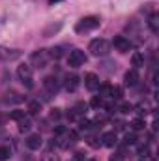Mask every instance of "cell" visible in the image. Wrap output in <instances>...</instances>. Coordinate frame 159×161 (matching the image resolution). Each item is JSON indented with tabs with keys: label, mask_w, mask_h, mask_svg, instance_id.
<instances>
[{
	"label": "cell",
	"mask_w": 159,
	"mask_h": 161,
	"mask_svg": "<svg viewBox=\"0 0 159 161\" xmlns=\"http://www.w3.org/2000/svg\"><path fill=\"white\" fill-rule=\"evenodd\" d=\"M114 129H116V131H122V129H125V122L114 120Z\"/></svg>",
	"instance_id": "obj_31"
},
{
	"label": "cell",
	"mask_w": 159,
	"mask_h": 161,
	"mask_svg": "<svg viewBox=\"0 0 159 161\" xmlns=\"http://www.w3.org/2000/svg\"><path fill=\"white\" fill-rule=\"evenodd\" d=\"M88 161H96V159H88Z\"/></svg>",
	"instance_id": "obj_39"
},
{
	"label": "cell",
	"mask_w": 159,
	"mask_h": 161,
	"mask_svg": "<svg viewBox=\"0 0 159 161\" xmlns=\"http://www.w3.org/2000/svg\"><path fill=\"white\" fill-rule=\"evenodd\" d=\"M60 116H62V113H60V109H52V111H51V118H52V120H58Z\"/></svg>",
	"instance_id": "obj_32"
},
{
	"label": "cell",
	"mask_w": 159,
	"mask_h": 161,
	"mask_svg": "<svg viewBox=\"0 0 159 161\" xmlns=\"http://www.w3.org/2000/svg\"><path fill=\"white\" fill-rule=\"evenodd\" d=\"M9 156H11V150L8 146H0V161L9 159Z\"/></svg>",
	"instance_id": "obj_25"
},
{
	"label": "cell",
	"mask_w": 159,
	"mask_h": 161,
	"mask_svg": "<svg viewBox=\"0 0 159 161\" xmlns=\"http://www.w3.org/2000/svg\"><path fill=\"white\" fill-rule=\"evenodd\" d=\"M135 142H137V135H135V133H125L123 144H125V146H131V144H135Z\"/></svg>",
	"instance_id": "obj_24"
},
{
	"label": "cell",
	"mask_w": 159,
	"mask_h": 161,
	"mask_svg": "<svg viewBox=\"0 0 159 161\" xmlns=\"http://www.w3.org/2000/svg\"><path fill=\"white\" fill-rule=\"evenodd\" d=\"M139 79H140V77H139V71H137L135 68H133V69H129V71L123 75V82H125L127 86H135V84L139 82Z\"/></svg>",
	"instance_id": "obj_13"
},
{
	"label": "cell",
	"mask_w": 159,
	"mask_h": 161,
	"mask_svg": "<svg viewBox=\"0 0 159 161\" xmlns=\"http://www.w3.org/2000/svg\"><path fill=\"white\" fill-rule=\"evenodd\" d=\"M45 161H60V159H58L56 156H47V159H45Z\"/></svg>",
	"instance_id": "obj_37"
},
{
	"label": "cell",
	"mask_w": 159,
	"mask_h": 161,
	"mask_svg": "<svg viewBox=\"0 0 159 161\" xmlns=\"http://www.w3.org/2000/svg\"><path fill=\"white\" fill-rule=\"evenodd\" d=\"M60 30H62V23H56V25H49V26H45V28H43V38H51V36L58 34Z\"/></svg>",
	"instance_id": "obj_14"
},
{
	"label": "cell",
	"mask_w": 159,
	"mask_h": 161,
	"mask_svg": "<svg viewBox=\"0 0 159 161\" xmlns=\"http://www.w3.org/2000/svg\"><path fill=\"white\" fill-rule=\"evenodd\" d=\"M88 144H90V146H94V148H97V146H99L101 142H97V139H94V137H90V139H88Z\"/></svg>",
	"instance_id": "obj_34"
},
{
	"label": "cell",
	"mask_w": 159,
	"mask_h": 161,
	"mask_svg": "<svg viewBox=\"0 0 159 161\" xmlns=\"http://www.w3.org/2000/svg\"><path fill=\"white\" fill-rule=\"evenodd\" d=\"M92 127V122L90 120H80L79 122V129H90Z\"/></svg>",
	"instance_id": "obj_30"
},
{
	"label": "cell",
	"mask_w": 159,
	"mask_h": 161,
	"mask_svg": "<svg viewBox=\"0 0 159 161\" xmlns=\"http://www.w3.org/2000/svg\"><path fill=\"white\" fill-rule=\"evenodd\" d=\"M109 161H123V156L122 154H114V156H111Z\"/></svg>",
	"instance_id": "obj_36"
},
{
	"label": "cell",
	"mask_w": 159,
	"mask_h": 161,
	"mask_svg": "<svg viewBox=\"0 0 159 161\" xmlns=\"http://www.w3.org/2000/svg\"><path fill=\"white\" fill-rule=\"evenodd\" d=\"M86 109H88V105H86V103H82V101H79L71 111H73V114H75V116H82V114H86Z\"/></svg>",
	"instance_id": "obj_20"
},
{
	"label": "cell",
	"mask_w": 159,
	"mask_h": 161,
	"mask_svg": "<svg viewBox=\"0 0 159 161\" xmlns=\"http://www.w3.org/2000/svg\"><path fill=\"white\" fill-rule=\"evenodd\" d=\"M88 51L92 56H107L111 53V43L103 38H97V40H92L88 45Z\"/></svg>",
	"instance_id": "obj_1"
},
{
	"label": "cell",
	"mask_w": 159,
	"mask_h": 161,
	"mask_svg": "<svg viewBox=\"0 0 159 161\" xmlns=\"http://www.w3.org/2000/svg\"><path fill=\"white\" fill-rule=\"evenodd\" d=\"M116 142H118L116 131H107V133H103V135H101V144H103V146L112 148V146H116Z\"/></svg>",
	"instance_id": "obj_9"
},
{
	"label": "cell",
	"mask_w": 159,
	"mask_h": 161,
	"mask_svg": "<svg viewBox=\"0 0 159 161\" xmlns=\"http://www.w3.org/2000/svg\"><path fill=\"white\" fill-rule=\"evenodd\" d=\"M23 116H25V111H13V113L9 114V118H11V120H15V122L21 120Z\"/></svg>",
	"instance_id": "obj_28"
},
{
	"label": "cell",
	"mask_w": 159,
	"mask_h": 161,
	"mask_svg": "<svg viewBox=\"0 0 159 161\" xmlns=\"http://www.w3.org/2000/svg\"><path fill=\"white\" fill-rule=\"evenodd\" d=\"M122 96H123V88L122 86H111V92H109V97L111 99H122Z\"/></svg>",
	"instance_id": "obj_18"
},
{
	"label": "cell",
	"mask_w": 159,
	"mask_h": 161,
	"mask_svg": "<svg viewBox=\"0 0 159 161\" xmlns=\"http://www.w3.org/2000/svg\"><path fill=\"white\" fill-rule=\"evenodd\" d=\"M90 107H94V109L103 107V97H101V96H94V97L90 99Z\"/></svg>",
	"instance_id": "obj_23"
},
{
	"label": "cell",
	"mask_w": 159,
	"mask_h": 161,
	"mask_svg": "<svg viewBox=\"0 0 159 161\" xmlns=\"http://www.w3.org/2000/svg\"><path fill=\"white\" fill-rule=\"evenodd\" d=\"M25 144H26V148H28V150H40L41 144H43V139H41L40 133H32V135H28V137H26Z\"/></svg>",
	"instance_id": "obj_8"
},
{
	"label": "cell",
	"mask_w": 159,
	"mask_h": 161,
	"mask_svg": "<svg viewBox=\"0 0 159 161\" xmlns=\"http://www.w3.org/2000/svg\"><path fill=\"white\" fill-rule=\"evenodd\" d=\"M75 161H86V156L82 152H75Z\"/></svg>",
	"instance_id": "obj_35"
},
{
	"label": "cell",
	"mask_w": 159,
	"mask_h": 161,
	"mask_svg": "<svg viewBox=\"0 0 159 161\" xmlns=\"http://www.w3.org/2000/svg\"><path fill=\"white\" fill-rule=\"evenodd\" d=\"M49 51V56H51V60H60L62 56H64V51H62V47H52V49H47Z\"/></svg>",
	"instance_id": "obj_19"
},
{
	"label": "cell",
	"mask_w": 159,
	"mask_h": 161,
	"mask_svg": "<svg viewBox=\"0 0 159 161\" xmlns=\"http://www.w3.org/2000/svg\"><path fill=\"white\" fill-rule=\"evenodd\" d=\"M139 154H140V156H144V158H148V154H150L148 146H139Z\"/></svg>",
	"instance_id": "obj_33"
},
{
	"label": "cell",
	"mask_w": 159,
	"mask_h": 161,
	"mask_svg": "<svg viewBox=\"0 0 159 161\" xmlns=\"http://www.w3.org/2000/svg\"><path fill=\"white\" fill-rule=\"evenodd\" d=\"M17 75H19L21 82H23L26 88H34V79H32V66H28V64H23V66H19V68H17Z\"/></svg>",
	"instance_id": "obj_3"
},
{
	"label": "cell",
	"mask_w": 159,
	"mask_h": 161,
	"mask_svg": "<svg viewBox=\"0 0 159 161\" xmlns=\"http://www.w3.org/2000/svg\"><path fill=\"white\" fill-rule=\"evenodd\" d=\"M118 111H120V113H123V114H127V113H131V111H133V105H131V103H127V101H123V103H120Z\"/></svg>",
	"instance_id": "obj_26"
},
{
	"label": "cell",
	"mask_w": 159,
	"mask_h": 161,
	"mask_svg": "<svg viewBox=\"0 0 159 161\" xmlns=\"http://www.w3.org/2000/svg\"><path fill=\"white\" fill-rule=\"evenodd\" d=\"M21 51L19 49H8V47H0V60L4 62H11V60H17L21 58Z\"/></svg>",
	"instance_id": "obj_6"
},
{
	"label": "cell",
	"mask_w": 159,
	"mask_h": 161,
	"mask_svg": "<svg viewBox=\"0 0 159 161\" xmlns=\"http://www.w3.org/2000/svg\"><path fill=\"white\" fill-rule=\"evenodd\" d=\"M58 2H62V0H49V4H51V6H54V4H58Z\"/></svg>",
	"instance_id": "obj_38"
},
{
	"label": "cell",
	"mask_w": 159,
	"mask_h": 161,
	"mask_svg": "<svg viewBox=\"0 0 159 161\" xmlns=\"http://www.w3.org/2000/svg\"><path fill=\"white\" fill-rule=\"evenodd\" d=\"M84 86H86L88 90H97V86H99L97 75H96V73H86V75H84Z\"/></svg>",
	"instance_id": "obj_11"
},
{
	"label": "cell",
	"mask_w": 159,
	"mask_h": 161,
	"mask_svg": "<svg viewBox=\"0 0 159 161\" xmlns=\"http://www.w3.org/2000/svg\"><path fill=\"white\" fill-rule=\"evenodd\" d=\"M131 64H133L135 69L142 68V66H144V54H142V53H133V56H131Z\"/></svg>",
	"instance_id": "obj_15"
},
{
	"label": "cell",
	"mask_w": 159,
	"mask_h": 161,
	"mask_svg": "<svg viewBox=\"0 0 159 161\" xmlns=\"http://www.w3.org/2000/svg\"><path fill=\"white\" fill-rule=\"evenodd\" d=\"M97 90H99V96H101V97H103V96H109V92H111V84H99Z\"/></svg>",
	"instance_id": "obj_27"
},
{
	"label": "cell",
	"mask_w": 159,
	"mask_h": 161,
	"mask_svg": "<svg viewBox=\"0 0 159 161\" xmlns=\"http://www.w3.org/2000/svg\"><path fill=\"white\" fill-rule=\"evenodd\" d=\"M84 62H86V54H84V51H80V49L71 51L69 56H68V64H69V68H80Z\"/></svg>",
	"instance_id": "obj_5"
},
{
	"label": "cell",
	"mask_w": 159,
	"mask_h": 161,
	"mask_svg": "<svg viewBox=\"0 0 159 161\" xmlns=\"http://www.w3.org/2000/svg\"><path fill=\"white\" fill-rule=\"evenodd\" d=\"M148 26H150V30H152V32H154V34H156V32H157V30H159L157 15H152V17H150V21H148Z\"/></svg>",
	"instance_id": "obj_22"
},
{
	"label": "cell",
	"mask_w": 159,
	"mask_h": 161,
	"mask_svg": "<svg viewBox=\"0 0 159 161\" xmlns=\"http://www.w3.org/2000/svg\"><path fill=\"white\" fill-rule=\"evenodd\" d=\"M99 25H101V19H99V17H96V15H88V17H82L79 23L75 25V32H77V34L90 32V30H96Z\"/></svg>",
	"instance_id": "obj_2"
},
{
	"label": "cell",
	"mask_w": 159,
	"mask_h": 161,
	"mask_svg": "<svg viewBox=\"0 0 159 161\" xmlns=\"http://www.w3.org/2000/svg\"><path fill=\"white\" fill-rule=\"evenodd\" d=\"M30 58H32V64H34L36 68H45V66L49 64V60H51V56H49V51H47V49L34 51Z\"/></svg>",
	"instance_id": "obj_4"
},
{
	"label": "cell",
	"mask_w": 159,
	"mask_h": 161,
	"mask_svg": "<svg viewBox=\"0 0 159 161\" xmlns=\"http://www.w3.org/2000/svg\"><path fill=\"white\" fill-rule=\"evenodd\" d=\"M144 125H146L144 118H135V120L131 122V129L133 131H140V129H144Z\"/></svg>",
	"instance_id": "obj_21"
},
{
	"label": "cell",
	"mask_w": 159,
	"mask_h": 161,
	"mask_svg": "<svg viewBox=\"0 0 159 161\" xmlns=\"http://www.w3.org/2000/svg\"><path fill=\"white\" fill-rule=\"evenodd\" d=\"M79 77L77 75H66V79H64V88L66 90H69V92H75L77 90V86H79Z\"/></svg>",
	"instance_id": "obj_12"
},
{
	"label": "cell",
	"mask_w": 159,
	"mask_h": 161,
	"mask_svg": "<svg viewBox=\"0 0 159 161\" xmlns=\"http://www.w3.org/2000/svg\"><path fill=\"white\" fill-rule=\"evenodd\" d=\"M26 111H28V114H40L41 103H40V101H36V99L28 101V107H26Z\"/></svg>",
	"instance_id": "obj_17"
},
{
	"label": "cell",
	"mask_w": 159,
	"mask_h": 161,
	"mask_svg": "<svg viewBox=\"0 0 159 161\" xmlns=\"http://www.w3.org/2000/svg\"><path fill=\"white\" fill-rule=\"evenodd\" d=\"M43 86H45L51 94H54V92H58V88H60V80L56 79L54 75H49V77L43 79Z\"/></svg>",
	"instance_id": "obj_10"
},
{
	"label": "cell",
	"mask_w": 159,
	"mask_h": 161,
	"mask_svg": "<svg viewBox=\"0 0 159 161\" xmlns=\"http://www.w3.org/2000/svg\"><path fill=\"white\" fill-rule=\"evenodd\" d=\"M66 131H68V129H66L64 125H56V127H54V135H58V137L66 135Z\"/></svg>",
	"instance_id": "obj_29"
},
{
	"label": "cell",
	"mask_w": 159,
	"mask_h": 161,
	"mask_svg": "<svg viewBox=\"0 0 159 161\" xmlns=\"http://www.w3.org/2000/svg\"><path fill=\"white\" fill-rule=\"evenodd\" d=\"M112 45H114V49L120 51V53H129L131 51V41L127 40L125 36H114Z\"/></svg>",
	"instance_id": "obj_7"
},
{
	"label": "cell",
	"mask_w": 159,
	"mask_h": 161,
	"mask_svg": "<svg viewBox=\"0 0 159 161\" xmlns=\"http://www.w3.org/2000/svg\"><path fill=\"white\" fill-rule=\"evenodd\" d=\"M17 125H19V131H21V133H25V131H30V127H32V122H30V118L25 114L21 120H17Z\"/></svg>",
	"instance_id": "obj_16"
}]
</instances>
